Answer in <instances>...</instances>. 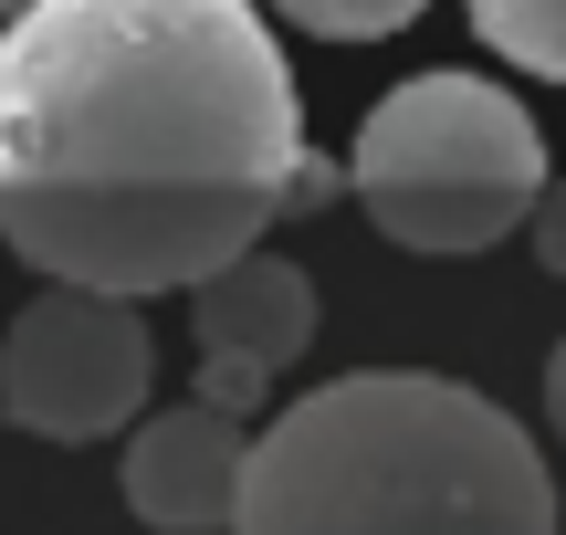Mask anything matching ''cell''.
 <instances>
[{
  "mask_svg": "<svg viewBox=\"0 0 566 535\" xmlns=\"http://www.w3.org/2000/svg\"><path fill=\"white\" fill-rule=\"evenodd\" d=\"M304 105L252 0H32L0 21V242L53 284L189 294L283 221Z\"/></svg>",
  "mask_w": 566,
  "mask_h": 535,
  "instance_id": "1",
  "label": "cell"
},
{
  "mask_svg": "<svg viewBox=\"0 0 566 535\" xmlns=\"http://www.w3.org/2000/svg\"><path fill=\"white\" fill-rule=\"evenodd\" d=\"M221 535H556V483L483 389L357 368L242 441Z\"/></svg>",
  "mask_w": 566,
  "mask_h": 535,
  "instance_id": "2",
  "label": "cell"
},
{
  "mask_svg": "<svg viewBox=\"0 0 566 535\" xmlns=\"http://www.w3.org/2000/svg\"><path fill=\"white\" fill-rule=\"evenodd\" d=\"M346 189L399 252H483L525 231L546 189V137L483 74H409L399 95L367 105Z\"/></svg>",
  "mask_w": 566,
  "mask_h": 535,
  "instance_id": "3",
  "label": "cell"
},
{
  "mask_svg": "<svg viewBox=\"0 0 566 535\" xmlns=\"http://www.w3.org/2000/svg\"><path fill=\"white\" fill-rule=\"evenodd\" d=\"M158 347H147L137 294H95V284H53L11 315L0 336V410L32 441H105L137 420Z\"/></svg>",
  "mask_w": 566,
  "mask_h": 535,
  "instance_id": "4",
  "label": "cell"
},
{
  "mask_svg": "<svg viewBox=\"0 0 566 535\" xmlns=\"http://www.w3.org/2000/svg\"><path fill=\"white\" fill-rule=\"evenodd\" d=\"M231 483H242V410H158L126 441V515L158 535H221Z\"/></svg>",
  "mask_w": 566,
  "mask_h": 535,
  "instance_id": "5",
  "label": "cell"
},
{
  "mask_svg": "<svg viewBox=\"0 0 566 535\" xmlns=\"http://www.w3.org/2000/svg\"><path fill=\"white\" fill-rule=\"evenodd\" d=\"M189 326H200V357H242V368L273 378V368H294L315 347V284H304V263L252 242L221 273L189 284Z\"/></svg>",
  "mask_w": 566,
  "mask_h": 535,
  "instance_id": "6",
  "label": "cell"
},
{
  "mask_svg": "<svg viewBox=\"0 0 566 535\" xmlns=\"http://www.w3.org/2000/svg\"><path fill=\"white\" fill-rule=\"evenodd\" d=\"M462 11H472V32H483L504 63L566 84V0H462Z\"/></svg>",
  "mask_w": 566,
  "mask_h": 535,
  "instance_id": "7",
  "label": "cell"
},
{
  "mask_svg": "<svg viewBox=\"0 0 566 535\" xmlns=\"http://www.w3.org/2000/svg\"><path fill=\"white\" fill-rule=\"evenodd\" d=\"M294 32H325V42H378L399 21H420V0H273Z\"/></svg>",
  "mask_w": 566,
  "mask_h": 535,
  "instance_id": "8",
  "label": "cell"
},
{
  "mask_svg": "<svg viewBox=\"0 0 566 535\" xmlns=\"http://www.w3.org/2000/svg\"><path fill=\"white\" fill-rule=\"evenodd\" d=\"M263 389H273V378L242 368V357H200V399H210V410H252Z\"/></svg>",
  "mask_w": 566,
  "mask_h": 535,
  "instance_id": "9",
  "label": "cell"
},
{
  "mask_svg": "<svg viewBox=\"0 0 566 535\" xmlns=\"http://www.w3.org/2000/svg\"><path fill=\"white\" fill-rule=\"evenodd\" d=\"M525 221H535V263L566 273V189H556V179L535 189V210H525Z\"/></svg>",
  "mask_w": 566,
  "mask_h": 535,
  "instance_id": "10",
  "label": "cell"
},
{
  "mask_svg": "<svg viewBox=\"0 0 566 535\" xmlns=\"http://www.w3.org/2000/svg\"><path fill=\"white\" fill-rule=\"evenodd\" d=\"M546 420H556V441H566V347L546 357Z\"/></svg>",
  "mask_w": 566,
  "mask_h": 535,
  "instance_id": "11",
  "label": "cell"
},
{
  "mask_svg": "<svg viewBox=\"0 0 566 535\" xmlns=\"http://www.w3.org/2000/svg\"><path fill=\"white\" fill-rule=\"evenodd\" d=\"M11 11H32V0H0V21H11Z\"/></svg>",
  "mask_w": 566,
  "mask_h": 535,
  "instance_id": "12",
  "label": "cell"
}]
</instances>
